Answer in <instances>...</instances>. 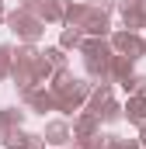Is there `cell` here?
<instances>
[{
    "label": "cell",
    "mask_w": 146,
    "mask_h": 149,
    "mask_svg": "<svg viewBox=\"0 0 146 149\" xmlns=\"http://www.w3.org/2000/svg\"><path fill=\"white\" fill-rule=\"evenodd\" d=\"M115 42H118V49H125V52H129V59H136V56H143V42H139L136 35H118Z\"/></svg>",
    "instance_id": "obj_1"
},
{
    "label": "cell",
    "mask_w": 146,
    "mask_h": 149,
    "mask_svg": "<svg viewBox=\"0 0 146 149\" xmlns=\"http://www.w3.org/2000/svg\"><path fill=\"white\" fill-rule=\"evenodd\" d=\"M11 24H14V31H21L25 38H35L38 35V24L28 21V17H21V14H11Z\"/></svg>",
    "instance_id": "obj_2"
},
{
    "label": "cell",
    "mask_w": 146,
    "mask_h": 149,
    "mask_svg": "<svg viewBox=\"0 0 146 149\" xmlns=\"http://www.w3.org/2000/svg\"><path fill=\"white\" fill-rule=\"evenodd\" d=\"M45 135H49V142L63 146V142H66V125H49V128H45Z\"/></svg>",
    "instance_id": "obj_3"
},
{
    "label": "cell",
    "mask_w": 146,
    "mask_h": 149,
    "mask_svg": "<svg viewBox=\"0 0 146 149\" xmlns=\"http://www.w3.org/2000/svg\"><path fill=\"white\" fill-rule=\"evenodd\" d=\"M125 111H129V118H132V121H143V118H146V101H132Z\"/></svg>",
    "instance_id": "obj_4"
},
{
    "label": "cell",
    "mask_w": 146,
    "mask_h": 149,
    "mask_svg": "<svg viewBox=\"0 0 146 149\" xmlns=\"http://www.w3.org/2000/svg\"><path fill=\"white\" fill-rule=\"evenodd\" d=\"M77 42H80L77 31H66V35H63V45H77Z\"/></svg>",
    "instance_id": "obj_5"
},
{
    "label": "cell",
    "mask_w": 146,
    "mask_h": 149,
    "mask_svg": "<svg viewBox=\"0 0 146 149\" xmlns=\"http://www.w3.org/2000/svg\"><path fill=\"white\" fill-rule=\"evenodd\" d=\"M143 142H146V125H143Z\"/></svg>",
    "instance_id": "obj_6"
},
{
    "label": "cell",
    "mask_w": 146,
    "mask_h": 149,
    "mask_svg": "<svg viewBox=\"0 0 146 149\" xmlns=\"http://www.w3.org/2000/svg\"><path fill=\"white\" fill-rule=\"evenodd\" d=\"M0 14H4V7H0Z\"/></svg>",
    "instance_id": "obj_7"
}]
</instances>
